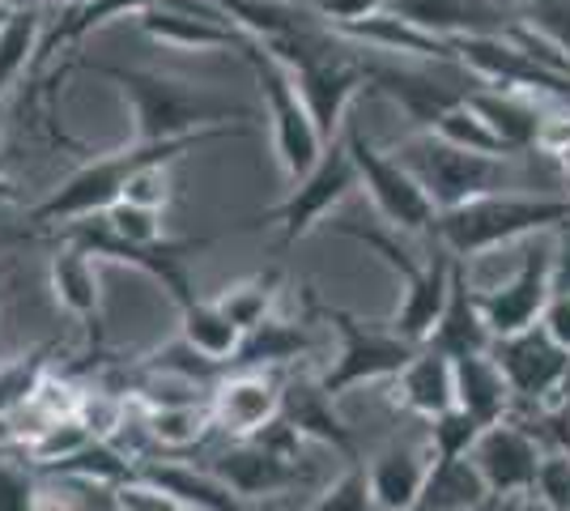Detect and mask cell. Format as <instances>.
I'll return each mask as SVG.
<instances>
[{
  "mask_svg": "<svg viewBox=\"0 0 570 511\" xmlns=\"http://www.w3.org/2000/svg\"><path fill=\"white\" fill-rule=\"evenodd\" d=\"M238 137H252L247 124H230V128H214V132H200V137H184V141H154V146H141V141H128L124 149H111V154H98L90 163L72 170L69 179H60L39 205L26 209V222L39 226V230H56L65 222H81V218H98L116 205L128 179L137 175L149 163H179L196 154L200 146H214V141H238Z\"/></svg>",
  "mask_w": 570,
  "mask_h": 511,
  "instance_id": "obj_1",
  "label": "cell"
},
{
  "mask_svg": "<svg viewBox=\"0 0 570 511\" xmlns=\"http://www.w3.org/2000/svg\"><path fill=\"white\" fill-rule=\"evenodd\" d=\"M90 69L119 86V95L128 102V116H132V141H141V146L184 141V137H200L214 128L252 120L247 102H235V98L179 81V77L124 69V65H90Z\"/></svg>",
  "mask_w": 570,
  "mask_h": 511,
  "instance_id": "obj_2",
  "label": "cell"
},
{
  "mask_svg": "<svg viewBox=\"0 0 570 511\" xmlns=\"http://www.w3.org/2000/svg\"><path fill=\"white\" fill-rule=\"evenodd\" d=\"M562 222H570V196L494 193L439 214L430 239H439L460 265H469V261L494 252V247H507L515 244V239H528V235L558 230Z\"/></svg>",
  "mask_w": 570,
  "mask_h": 511,
  "instance_id": "obj_3",
  "label": "cell"
},
{
  "mask_svg": "<svg viewBox=\"0 0 570 511\" xmlns=\"http://www.w3.org/2000/svg\"><path fill=\"white\" fill-rule=\"evenodd\" d=\"M336 230L357 239L362 247H371L383 265L396 273V282H401V303H396V312L387 316V324H392L404 341L426 345V337L434 333V320H439L443 303H448V291H452V268H455L452 252L434 239V247H430L426 256H413V252L396 239V230L357 226V222H336Z\"/></svg>",
  "mask_w": 570,
  "mask_h": 511,
  "instance_id": "obj_4",
  "label": "cell"
},
{
  "mask_svg": "<svg viewBox=\"0 0 570 511\" xmlns=\"http://www.w3.org/2000/svg\"><path fill=\"white\" fill-rule=\"evenodd\" d=\"M235 56H243V65L256 77V90H261V102H264V120H268V141H273V154H277V163H282V170L289 175V184H294L298 175H307V170L320 163V154H324L328 141H324V132L311 120L307 102L298 95L289 69H285L273 51L264 48L261 39L243 35Z\"/></svg>",
  "mask_w": 570,
  "mask_h": 511,
  "instance_id": "obj_5",
  "label": "cell"
},
{
  "mask_svg": "<svg viewBox=\"0 0 570 511\" xmlns=\"http://www.w3.org/2000/svg\"><path fill=\"white\" fill-rule=\"evenodd\" d=\"M401 158L409 175L426 188L439 214H448L455 205H469L476 196L507 193L511 184V158H485V154H469V149L448 146L434 132H413L401 146L392 149Z\"/></svg>",
  "mask_w": 570,
  "mask_h": 511,
  "instance_id": "obj_6",
  "label": "cell"
},
{
  "mask_svg": "<svg viewBox=\"0 0 570 511\" xmlns=\"http://www.w3.org/2000/svg\"><path fill=\"white\" fill-rule=\"evenodd\" d=\"M315 312L328 320L341 337V350L328 363V371L320 375V389L328 396H345L354 389H366V384H387L404 371V363L422 350L413 341H404L387 320L383 324H371V320L354 316L345 307H328V303H315Z\"/></svg>",
  "mask_w": 570,
  "mask_h": 511,
  "instance_id": "obj_7",
  "label": "cell"
},
{
  "mask_svg": "<svg viewBox=\"0 0 570 511\" xmlns=\"http://www.w3.org/2000/svg\"><path fill=\"white\" fill-rule=\"evenodd\" d=\"M341 141L350 146V158H354L357 167V188H366L383 226L396 230V235H430L439 209H434V200L426 196V188L409 175V167H404L401 158L392 149L375 146L362 132V124L354 116L341 128Z\"/></svg>",
  "mask_w": 570,
  "mask_h": 511,
  "instance_id": "obj_8",
  "label": "cell"
},
{
  "mask_svg": "<svg viewBox=\"0 0 570 511\" xmlns=\"http://www.w3.org/2000/svg\"><path fill=\"white\" fill-rule=\"evenodd\" d=\"M56 244L86 247L98 265H102V261H111V265L137 268V273H145L149 282H158V286L170 294V303H175V312H179L184 303L196 298V286H191V273H188V256L205 252V247L214 244V235L167 239V244L137 247V244H124L119 235H111L102 218H81V222H65V226H56Z\"/></svg>",
  "mask_w": 570,
  "mask_h": 511,
  "instance_id": "obj_9",
  "label": "cell"
},
{
  "mask_svg": "<svg viewBox=\"0 0 570 511\" xmlns=\"http://www.w3.org/2000/svg\"><path fill=\"white\" fill-rule=\"evenodd\" d=\"M354 188H357V167H354V158H350V146L336 137V141L324 146L320 163H315L307 175H298V179L289 184V193H285L273 209H264L256 222L282 230V244H298V239H307L311 230L328 218Z\"/></svg>",
  "mask_w": 570,
  "mask_h": 511,
  "instance_id": "obj_10",
  "label": "cell"
},
{
  "mask_svg": "<svg viewBox=\"0 0 570 511\" xmlns=\"http://www.w3.org/2000/svg\"><path fill=\"white\" fill-rule=\"evenodd\" d=\"M362 65H366V90H380L383 98H392L404 116L413 120L417 132H430L434 124L452 111L455 102H464V98L476 90V86L460 81V77L434 73L426 60L413 65V60H396V56L366 51Z\"/></svg>",
  "mask_w": 570,
  "mask_h": 511,
  "instance_id": "obj_11",
  "label": "cell"
},
{
  "mask_svg": "<svg viewBox=\"0 0 570 511\" xmlns=\"http://www.w3.org/2000/svg\"><path fill=\"white\" fill-rule=\"evenodd\" d=\"M490 354L502 366L515 405H523V410L546 414L570 392V350H562L541 324L499 337L490 345Z\"/></svg>",
  "mask_w": 570,
  "mask_h": 511,
  "instance_id": "obj_12",
  "label": "cell"
},
{
  "mask_svg": "<svg viewBox=\"0 0 570 511\" xmlns=\"http://www.w3.org/2000/svg\"><path fill=\"white\" fill-rule=\"evenodd\" d=\"M282 392L285 375L268 366H238L226 371L209 389V410L214 426L230 439H256L264 426L282 417Z\"/></svg>",
  "mask_w": 570,
  "mask_h": 511,
  "instance_id": "obj_13",
  "label": "cell"
},
{
  "mask_svg": "<svg viewBox=\"0 0 570 511\" xmlns=\"http://www.w3.org/2000/svg\"><path fill=\"white\" fill-rule=\"evenodd\" d=\"M546 443L523 426L520 417H502L494 426H485L473 448L476 473L485 478L490 494L507 499H528L537 490V473L546 461Z\"/></svg>",
  "mask_w": 570,
  "mask_h": 511,
  "instance_id": "obj_14",
  "label": "cell"
},
{
  "mask_svg": "<svg viewBox=\"0 0 570 511\" xmlns=\"http://www.w3.org/2000/svg\"><path fill=\"white\" fill-rule=\"evenodd\" d=\"M476 294H481V312H485V324H490L494 341L541 324L549 294H553V286H549V247L523 252L520 268H515L502 286L476 291Z\"/></svg>",
  "mask_w": 570,
  "mask_h": 511,
  "instance_id": "obj_15",
  "label": "cell"
},
{
  "mask_svg": "<svg viewBox=\"0 0 570 511\" xmlns=\"http://www.w3.org/2000/svg\"><path fill=\"white\" fill-rule=\"evenodd\" d=\"M214 473L235 490L238 499L261 503V499H277L289 487H298L303 469L282 452L264 448L261 439H230V448H222L214 461Z\"/></svg>",
  "mask_w": 570,
  "mask_h": 511,
  "instance_id": "obj_16",
  "label": "cell"
},
{
  "mask_svg": "<svg viewBox=\"0 0 570 511\" xmlns=\"http://www.w3.org/2000/svg\"><path fill=\"white\" fill-rule=\"evenodd\" d=\"M387 9L401 13L404 22L448 39V43L481 39V35H507L515 26L507 13V0H387Z\"/></svg>",
  "mask_w": 570,
  "mask_h": 511,
  "instance_id": "obj_17",
  "label": "cell"
},
{
  "mask_svg": "<svg viewBox=\"0 0 570 511\" xmlns=\"http://www.w3.org/2000/svg\"><path fill=\"white\" fill-rule=\"evenodd\" d=\"M137 487L158 490V494H167V499H175L179 508L188 511H256V503L238 499L214 469H196V464L141 456L137 461Z\"/></svg>",
  "mask_w": 570,
  "mask_h": 511,
  "instance_id": "obj_18",
  "label": "cell"
},
{
  "mask_svg": "<svg viewBox=\"0 0 570 511\" xmlns=\"http://www.w3.org/2000/svg\"><path fill=\"white\" fill-rule=\"evenodd\" d=\"M430 350L448 354V358H469V354H490L494 345V333L485 324V312H481V294L469 282V265L455 261L452 268V291H448V303L434 320V333L426 337Z\"/></svg>",
  "mask_w": 570,
  "mask_h": 511,
  "instance_id": "obj_19",
  "label": "cell"
},
{
  "mask_svg": "<svg viewBox=\"0 0 570 511\" xmlns=\"http://www.w3.org/2000/svg\"><path fill=\"white\" fill-rule=\"evenodd\" d=\"M282 422H289L303 443H324L333 448L345 464H357V439L354 431L345 426V417L336 414V401L320 389V380H285L282 392Z\"/></svg>",
  "mask_w": 570,
  "mask_h": 511,
  "instance_id": "obj_20",
  "label": "cell"
},
{
  "mask_svg": "<svg viewBox=\"0 0 570 511\" xmlns=\"http://www.w3.org/2000/svg\"><path fill=\"white\" fill-rule=\"evenodd\" d=\"M430 448L426 443H387L366 464V487L380 511H417L422 490L430 478Z\"/></svg>",
  "mask_w": 570,
  "mask_h": 511,
  "instance_id": "obj_21",
  "label": "cell"
},
{
  "mask_svg": "<svg viewBox=\"0 0 570 511\" xmlns=\"http://www.w3.org/2000/svg\"><path fill=\"white\" fill-rule=\"evenodd\" d=\"M387 392H392V405H401L404 414L430 422V417L448 414L455 405V363L448 354L422 345L404 363L401 375L387 380Z\"/></svg>",
  "mask_w": 570,
  "mask_h": 511,
  "instance_id": "obj_22",
  "label": "cell"
},
{
  "mask_svg": "<svg viewBox=\"0 0 570 511\" xmlns=\"http://www.w3.org/2000/svg\"><path fill=\"white\" fill-rule=\"evenodd\" d=\"M469 107L494 128V137L511 149V158H520V154H528V149H537V141H541V124H546V111H549L537 95L499 90V86H476L473 95H469Z\"/></svg>",
  "mask_w": 570,
  "mask_h": 511,
  "instance_id": "obj_23",
  "label": "cell"
},
{
  "mask_svg": "<svg viewBox=\"0 0 570 511\" xmlns=\"http://www.w3.org/2000/svg\"><path fill=\"white\" fill-rule=\"evenodd\" d=\"M48 286L51 298L81 320L98 337V320H102V282H98V261L77 244H56L48 265Z\"/></svg>",
  "mask_w": 570,
  "mask_h": 511,
  "instance_id": "obj_24",
  "label": "cell"
},
{
  "mask_svg": "<svg viewBox=\"0 0 570 511\" xmlns=\"http://www.w3.org/2000/svg\"><path fill=\"white\" fill-rule=\"evenodd\" d=\"M455 405L464 414H473L476 422H485V426L511 417L515 396H511V384H507L502 366L494 363V354L455 358Z\"/></svg>",
  "mask_w": 570,
  "mask_h": 511,
  "instance_id": "obj_25",
  "label": "cell"
},
{
  "mask_svg": "<svg viewBox=\"0 0 570 511\" xmlns=\"http://www.w3.org/2000/svg\"><path fill=\"white\" fill-rule=\"evenodd\" d=\"M154 4H163V0H81V4H69V9L60 13V22L43 35L39 60H35V65H48V60H56L60 51H72L86 35H95V30H102V26H111L116 18H141V13H149Z\"/></svg>",
  "mask_w": 570,
  "mask_h": 511,
  "instance_id": "obj_26",
  "label": "cell"
},
{
  "mask_svg": "<svg viewBox=\"0 0 570 511\" xmlns=\"http://www.w3.org/2000/svg\"><path fill=\"white\" fill-rule=\"evenodd\" d=\"M141 431L163 452H191L214 435V410L209 401H175V405H145Z\"/></svg>",
  "mask_w": 570,
  "mask_h": 511,
  "instance_id": "obj_27",
  "label": "cell"
},
{
  "mask_svg": "<svg viewBox=\"0 0 570 511\" xmlns=\"http://www.w3.org/2000/svg\"><path fill=\"white\" fill-rule=\"evenodd\" d=\"M179 341L191 345L196 354H205L209 363L230 366V358L238 354V341H243V328L235 320L217 307L214 298H191L179 307Z\"/></svg>",
  "mask_w": 570,
  "mask_h": 511,
  "instance_id": "obj_28",
  "label": "cell"
},
{
  "mask_svg": "<svg viewBox=\"0 0 570 511\" xmlns=\"http://www.w3.org/2000/svg\"><path fill=\"white\" fill-rule=\"evenodd\" d=\"M307 350H311L307 328L273 312V316L264 320V324H256L252 333H243L238 354L230 358L226 371H238V366H268V371H282V366H289L294 358H303Z\"/></svg>",
  "mask_w": 570,
  "mask_h": 511,
  "instance_id": "obj_29",
  "label": "cell"
},
{
  "mask_svg": "<svg viewBox=\"0 0 570 511\" xmlns=\"http://www.w3.org/2000/svg\"><path fill=\"white\" fill-rule=\"evenodd\" d=\"M490 499L485 478L476 473L473 456H455V461H430V478L422 490L417 511H469L473 503Z\"/></svg>",
  "mask_w": 570,
  "mask_h": 511,
  "instance_id": "obj_30",
  "label": "cell"
},
{
  "mask_svg": "<svg viewBox=\"0 0 570 511\" xmlns=\"http://www.w3.org/2000/svg\"><path fill=\"white\" fill-rule=\"evenodd\" d=\"M282 286H285V265H268L261 273H252V277H243V282H230L214 303L235 320L243 333H252L256 324H264V320L277 312Z\"/></svg>",
  "mask_w": 570,
  "mask_h": 511,
  "instance_id": "obj_31",
  "label": "cell"
},
{
  "mask_svg": "<svg viewBox=\"0 0 570 511\" xmlns=\"http://www.w3.org/2000/svg\"><path fill=\"white\" fill-rule=\"evenodd\" d=\"M39 26H43V9L0 13V95L39 60V43H43Z\"/></svg>",
  "mask_w": 570,
  "mask_h": 511,
  "instance_id": "obj_32",
  "label": "cell"
},
{
  "mask_svg": "<svg viewBox=\"0 0 570 511\" xmlns=\"http://www.w3.org/2000/svg\"><path fill=\"white\" fill-rule=\"evenodd\" d=\"M430 132H434V137H443L448 146L469 149V154H485V158H511V149L502 146L499 137H494V128H490V124L481 120L473 107H469V98H464V102H455L452 111L434 124Z\"/></svg>",
  "mask_w": 570,
  "mask_h": 511,
  "instance_id": "obj_33",
  "label": "cell"
},
{
  "mask_svg": "<svg viewBox=\"0 0 570 511\" xmlns=\"http://www.w3.org/2000/svg\"><path fill=\"white\" fill-rule=\"evenodd\" d=\"M485 431V422H476L473 414H464L460 405H452L448 414L430 417L426 422V448L434 461H455V456H473L476 439Z\"/></svg>",
  "mask_w": 570,
  "mask_h": 511,
  "instance_id": "obj_34",
  "label": "cell"
},
{
  "mask_svg": "<svg viewBox=\"0 0 570 511\" xmlns=\"http://www.w3.org/2000/svg\"><path fill=\"white\" fill-rule=\"evenodd\" d=\"M107 222V230L119 235L124 244H137V247H154V244H167V214L163 209H145V205H132V200H116L107 214H98Z\"/></svg>",
  "mask_w": 570,
  "mask_h": 511,
  "instance_id": "obj_35",
  "label": "cell"
},
{
  "mask_svg": "<svg viewBox=\"0 0 570 511\" xmlns=\"http://www.w3.org/2000/svg\"><path fill=\"white\" fill-rule=\"evenodd\" d=\"M77 422L90 431L98 443H116V435L128 426V396L107 389H81L77 401Z\"/></svg>",
  "mask_w": 570,
  "mask_h": 511,
  "instance_id": "obj_36",
  "label": "cell"
},
{
  "mask_svg": "<svg viewBox=\"0 0 570 511\" xmlns=\"http://www.w3.org/2000/svg\"><path fill=\"white\" fill-rule=\"evenodd\" d=\"M307 511H380L371 499V487H366V464H345V473Z\"/></svg>",
  "mask_w": 570,
  "mask_h": 511,
  "instance_id": "obj_37",
  "label": "cell"
},
{
  "mask_svg": "<svg viewBox=\"0 0 570 511\" xmlns=\"http://www.w3.org/2000/svg\"><path fill=\"white\" fill-rule=\"evenodd\" d=\"M528 13L523 22L532 26L549 48L562 51V60L570 65V0H523Z\"/></svg>",
  "mask_w": 570,
  "mask_h": 511,
  "instance_id": "obj_38",
  "label": "cell"
},
{
  "mask_svg": "<svg viewBox=\"0 0 570 511\" xmlns=\"http://www.w3.org/2000/svg\"><path fill=\"white\" fill-rule=\"evenodd\" d=\"M39 499H43V487L35 469L0 456V511H39Z\"/></svg>",
  "mask_w": 570,
  "mask_h": 511,
  "instance_id": "obj_39",
  "label": "cell"
},
{
  "mask_svg": "<svg viewBox=\"0 0 570 511\" xmlns=\"http://www.w3.org/2000/svg\"><path fill=\"white\" fill-rule=\"evenodd\" d=\"M170 196H175V179H170V163H149L141 167L119 200H132V205H145V209H163L167 214Z\"/></svg>",
  "mask_w": 570,
  "mask_h": 511,
  "instance_id": "obj_40",
  "label": "cell"
},
{
  "mask_svg": "<svg viewBox=\"0 0 570 511\" xmlns=\"http://www.w3.org/2000/svg\"><path fill=\"white\" fill-rule=\"evenodd\" d=\"M532 499L549 503L553 511H570V461L558 452V448H549V452H546L541 473H537V490H532Z\"/></svg>",
  "mask_w": 570,
  "mask_h": 511,
  "instance_id": "obj_41",
  "label": "cell"
},
{
  "mask_svg": "<svg viewBox=\"0 0 570 511\" xmlns=\"http://www.w3.org/2000/svg\"><path fill=\"white\" fill-rule=\"evenodd\" d=\"M387 0H307V9L328 26V30H345L354 22H366L375 18Z\"/></svg>",
  "mask_w": 570,
  "mask_h": 511,
  "instance_id": "obj_42",
  "label": "cell"
},
{
  "mask_svg": "<svg viewBox=\"0 0 570 511\" xmlns=\"http://www.w3.org/2000/svg\"><path fill=\"white\" fill-rule=\"evenodd\" d=\"M549 286L553 294H570V222L553 230V247H549Z\"/></svg>",
  "mask_w": 570,
  "mask_h": 511,
  "instance_id": "obj_43",
  "label": "cell"
},
{
  "mask_svg": "<svg viewBox=\"0 0 570 511\" xmlns=\"http://www.w3.org/2000/svg\"><path fill=\"white\" fill-rule=\"evenodd\" d=\"M116 508L119 511H188V508H179L175 499H167V494H158V490H149V487H119L116 490Z\"/></svg>",
  "mask_w": 570,
  "mask_h": 511,
  "instance_id": "obj_44",
  "label": "cell"
},
{
  "mask_svg": "<svg viewBox=\"0 0 570 511\" xmlns=\"http://www.w3.org/2000/svg\"><path fill=\"white\" fill-rule=\"evenodd\" d=\"M541 328H546L549 337L558 341L562 350H570V294H549Z\"/></svg>",
  "mask_w": 570,
  "mask_h": 511,
  "instance_id": "obj_45",
  "label": "cell"
},
{
  "mask_svg": "<svg viewBox=\"0 0 570 511\" xmlns=\"http://www.w3.org/2000/svg\"><path fill=\"white\" fill-rule=\"evenodd\" d=\"M515 508H520V499H507V494H490V499L473 503L469 511H515Z\"/></svg>",
  "mask_w": 570,
  "mask_h": 511,
  "instance_id": "obj_46",
  "label": "cell"
},
{
  "mask_svg": "<svg viewBox=\"0 0 570 511\" xmlns=\"http://www.w3.org/2000/svg\"><path fill=\"white\" fill-rule=\"evenodd\" d=\"M541 417H546V422H553V426H562V431H570V392L558 401V405H553V410H546Z\"/></svg>",
  "mask_w": 570,
  "mask_h": 511,
  "instance_id": "obj_47",
  "label": "cell"
},
{
  "mask_svg": "<svg viewBox=\"0 0 570 511\" xmlns=\"http://www.w3.org/2000/svg\"><path fill=\"white\" fill-rule=\"evenodd\" d=\"M48 0H0V9L4 13H18V9H43Z\"/></svg>",
  "mask_w": 570,
  "mask_h": 511,
  "instance_id": "obj_48",
  "label": "cell"
},
{
  "mask_svg": "<svg viewBox=\"0 0 570 511\" xmlns=\"http://www.w3.org/2000/svg\"><path fill=\"white\" fill-rule=\"evenodd\" d=\"M0 200H18L13 184H9V175H4V158H0Z\"/></svg>",
  "mask_w": 570,
  "mask_h": 511,
  "instance_id": "obj_49",
  "label": "cell"
},
{
  "mask_svg": "<svg viewBox=\"0 0 570 511\" xmlns=\"http://www.w3.org/2000/svg\"><path fill=\"white\" fill-rule=\"evenodd\" d=\"M515 511H553L549 508V503H541V499H532V494H528V499H520V508Z\"/></svg>",
  "mask_w": 570,
  "mask_h": 511,
  "instance_id": "obj_50",
  "label": "cell"
},
{
  "mask_svg": "<svg viewBox=\"0 0 570 511\" xmlns=\"http://www.w3.org/2000/svg\"><path fill=\"white\" fill-rule=\"evenodd\" d=\"M558 167H562V175H567V179H570V141H567V149L558 154Z\"/></svg>",
  "mask_w": 570,
  "mask_h": 511,
  "instance_id": "obj_51",
  "label": "cell"
},
{
  "mask_svg": "<svg viewBox=\"0 0 570 511\" xmlns=\"http://www.w3.org/2000/svg\"><path fill=\"white\" fill-rule=\"evenodd\" d=\"M4 286H9V265L0 261V298H4Z\"/></svg>",
  "mask_w": 570,
  "mask_h": 511,
  "instance_id": "obj_52",
  "label": "cell"
},
{
  "mask_svg": "<svg viewBox=\"0 0 570 511\" xmlns=\"http://www.w3.org/2000/svg\"><path fill=\"white\" fill-rule=\"evenodd\" d=\"M0 141H4V124H0Z\"/></svg>",
  "mask_w": 570,
  "mask_h": 511,
  "instance_id": "obj_53",
  "label": "cell"
},
{
  "mask_svg": "<svg viewBox=\"0 0 570 511\" xmlns=\"http://www.w3.org/2000/svg\"><path fill=\"white\" fill-rule=\"evenodd\" d=\"M65 4H81V0H65Z\"/></svg>",
  "mask_w": 570,
  "mask_h": 511,
  "instance_id": "obj_54",
  "label": "cell"
},
{
  "mask_svg": "<svg viewBox=\"0 0 570 511\" xmlns=\"http://www.w3.org/2000/svg\"><path fill=\"white\" fill-rule=\"evenodd\" d=\"M567 196H570V193H567Z\"/></svg>",
  "mask_w": 570,
  "mask_h": 511,
  "instance_id": "obj_55",
  "label": "cell"
}]
</instances>
